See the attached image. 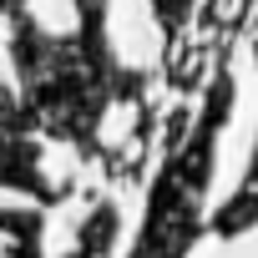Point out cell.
Listing matches in <instances>:
<instances>
[{
    "label": "cell",
    "mask_w": 258,
    "mask_h": 258,
    "mask_svg": "<svg viewBox=\"0 0 258 258\" xmlns=\"http://www.w3.org/2000/svg\"><path fill=\"white\" fill-rule=\"evenodd\" d=\"M233 106V76L228 66L218 71L208 101H203V121L198 132L187 137V147L172 152L167 172L152 187V208H147V228L132 258H187L192 238H198V213L208 198V177H213V142H218V126L228 121Z\"/></svg>",
    "instance_id": "obj_1"
},
{
    "label": "cell",
    "mask_w": 258,
    "mask_h": 258,
    "mask_svg": "<svg viewBox=\"0 0 258 258\" xmlns=\"http://www.w3.org/2000/svg\"><path fill=\"white\" fill-rule=\"evenodd\" d=\"M21 101L0 86V182L6 187H21V192H36L41 203H56V187L46 182L41 172V152L21 137Z\"/></svg>",
    "instance_id": "obj_2"
},
{
    "label": "cell",
    "mask_w": 258,
    "mask_h": 258,
    "mask_svg": "<svg viewBox=\"0 0 258 258\" xmlns=\"http://www.w3.org/2000/svg\"><path fill=\"white\" fill-rule=\"evenodd\" d=\"M248 228H258V147H253L248 172H243V182L233 187V198L213 213V233H218V238H243Z\"/></svg>",
    "instance_id": "obj_3"
},
{
    "label": "cell",
    "mask_w": 258,
    "mask_h": 258,
    "mask_svg": "<svg viewBox=\"0 0 258 258\" xmlns=\"http://www.w3.org/2000/svg\"><path fill=\"white\" fill-rule=\"evenodd\" d=\"M152 11H157V21H162V31H167V41L187 26V11H192V0H152Z\"/></svg>",
    "instance_id": "obj_4"
},
{
    "label": "cell",
    "mask_w": 258,
    "mask_h": 258,
    "mask_svg": "<svg viewBox=\"0 0 258 258\" xmlns=\"http://www.w3.org/2000/svg\"><path fill=\"white\" fill-rule=\"evenodd\" d=\"M26 6V0H0V11H21Z\"/></svg>",
    "instance_id": "obj_5"
}]
</instances>
